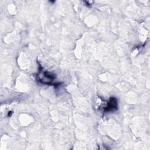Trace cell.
<instances>
[{"mask_svg":"<svg viewBox=\"0 0 150 150\" xmlns=\"http://www.w3.org/2000/svg\"><path fill=\"white\" fill-rule=\"evenodd\" d=\"M118 108V103L117 99L114 97L110 98L109 101L107 103V106L104 107V111H114L117 110Z\"/></svg>","mask_w":150,"mask_h":150,"instance_id":"cell-1","label":"cell"}]
</instances>
